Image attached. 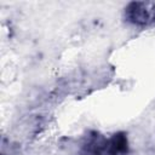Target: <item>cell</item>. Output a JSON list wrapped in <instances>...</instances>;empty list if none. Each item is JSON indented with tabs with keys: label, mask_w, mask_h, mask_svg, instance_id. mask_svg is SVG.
Segmentation results:
<instances>
[{
	"label": "cell",
	"mask_w": 155,
	"mask_h": 155,
	"mask_svg": "<svg viewBox=\"0 0 155 155\" xmlns=\"http://www.w3.org/2000/svg\"><path fill=\"white\" fill-rule=\"evenodd\" d=\"M149 4L139 2V4H132V7L128 10V16L134 23H142L145 24L150 21H153L155 15V8L151 6L149 7Z\"/></svg>",
	"instance_id": "obj_1"
}]
</instances>
